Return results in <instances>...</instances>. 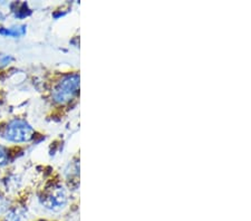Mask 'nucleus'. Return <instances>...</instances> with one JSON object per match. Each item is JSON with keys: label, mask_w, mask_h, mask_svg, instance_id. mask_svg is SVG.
<instances>
[{"label": "nucleus", "mask_w": 251, "mask_h": 221, "mask_svg": "<svg viewBox=\"0 0 251 221\" xmlns=\"http://www.w3.org/2000/svg\"><path fill=\"white\" fill-rule=\"evenodd\" d=\"M79 88V75L71 74L66 75L65 77L59 80L57 85L52 90V99L56 103L65 104L70 102L74 98V96L77 94Z\"/></svg>", "instance_id": "1"}, {"label": "nucleus", "mask_w": 251, "mask_h": 221, "mask_svg": "<svg viewBox=\"0 0 251 221\" xmlns=\"http://www.w3.org/2000/svg\"><path fill=\"white\" fill-rule=\"evenodd\" d=\"M68 202V192L62 184H51L40 196V203L50 211H59Z\"/></svg>", "instance_id": "2"}, {"label": "nucleus", "mask_w": 251, "mask_h": 221, "mask_svg": "<svg viewBox=\"0 0 251 221\" xmlns=\"http://www.w3.org/2000/svg\"><path fill=\"white\" fill-rule=\"evenodd\" d=\"M35 135V131L26 121L14 120L7 124L5 130L2 132V138L10 142H28Z\"/></svg>", "instance_id": "3"}, {"label": "nucleus", "mask_w": 251, "mask_h": 221, "mask_svg": "<svg viewBox=\"0 0 251 221\" xmlns=\"http://www.w3.org/2000/svg\"><path fill=\"white\" fill-rule=\"evenodd\" d=\"M5 221H28L27 210L24 207H15L8 211Z\"/></svg>", "instance_id": "4"}, {"label": "nucleus", "mask_w": 251, "mask_h": 221, "mask_svg": "<svg viewBox=\"0 0 251 221\" xmlns=\"http://www.w3.org/2000/svg\"><path fill=\"white\" fill-rule=\"evenodd\" d=\"M26 33V27H13V28H1L0 29V35L3 36H10V37H19Z\"/></svg>", "instance_id": "5"}, {"label": "nucleus", "mask_w": 251, "mask_h": 221, "mask_svg": "<svg viewBox=\"0 0 251 221\" xmlns=\"http://www.w3.org/2000/svg\"><path fill=\"white\" fill-rule=\"evenodd\" d=\"M9 161V156H8V152L5 147H0V168L6 166Z\"/></svg>", "instance_id": "6"}, {"label": "nucleus", "mask_w": 251, "mask_h": 221, "mask_svg": "<svg viewBox=\"0 0 251 221\" xmlns=\"http://www.w3.org/2000/svg\"><path fill=\"white\" fill-rule=\"evenodd\" d=\"M9 209V201L7 200L6 196H0V214Z\"/></svg>", "instance_id": "7"}]
</instances>
